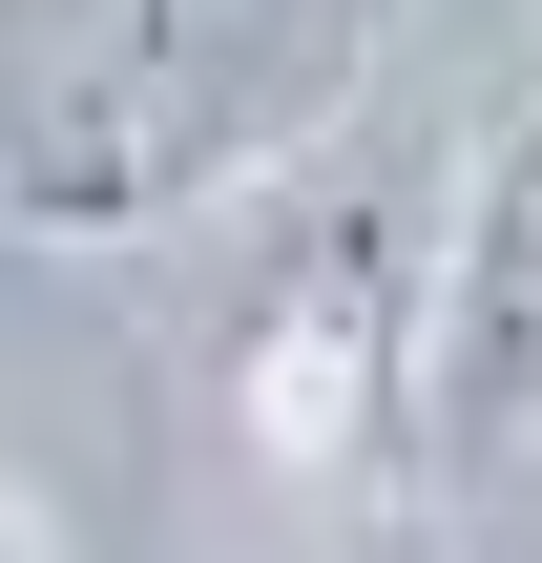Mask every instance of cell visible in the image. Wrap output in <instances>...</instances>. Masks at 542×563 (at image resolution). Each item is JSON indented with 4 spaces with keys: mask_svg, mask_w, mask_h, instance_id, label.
<instances>
[{
    "mask_svg": "<svg viewBox=\"0 0 542 563\" xmlns=\"http://www.w3.org/2000/svg\"><path fill=\"white\" fill-rule=\"evenodd\" d=\"M397 0H0V230H167L209 188H272L355 84Z\"/></svg>",
    "mask_w": 542,
    "mask_h": 563,
    "instance_id": "1",
    "label": "cell"
},
{
    "mask_svg": "<svg viewBox=\"0 0 542 563\" xmlns=\"http://www.w3.org/2000/svg\"><path fill=\"white\" fill-rule=\"evenodd\" d=\"M209 418L272 501L418 481V209L355 167H272V230L209 313Z\"/></svg>",
    "mask_w": 542,
    "mask_h": 563,
    "instance_id": "2",
    "label": "cell"
},
{
    "mask_svg": "<svg viewBox=\"0 0 542 563\" xmlns=\"http://www.w3.org/2000/svg\"><path fill=\"white\" fill-rule=\"evenodd\" d=\"M542 439V63L480 104L460 209L418 230V481H501Z\"/></svg>",
    "mask_w": 542,
    "mask_h": 563,
    "instance_id": "3",
    "label": "cell"
},
{
    "mask_svg": "<svg viewBox=\"0 0 542 563\" xmlns=\"http://www.w3.org/2000/svg\"><path fill=\"white\" fill-rule=\"evenodd\" d=\"M0 563H63V543H42V522H21V481H0Z\"/></svg>",
    "mask_w": 542,
    "mask_h": 563,
    "instance_id": "4",
    "label": "cell"
},
{
    "mask_svg": "<svg viewBox=\"0 0 542 563\" xmlns=\"http://www.w3.org/2000/svg\"><path fill=\"white\" fill-rule=\"evenodd\" d=\"M334 563H418V543H334Z\"/></svg>",
    "mask_w": 542,
    "mask_h": 563,
    "instance_id": "5",
    "label": "cell"
}]
</instances>
